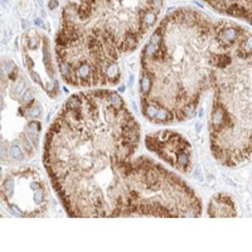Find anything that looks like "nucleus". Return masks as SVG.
Instances as JSON below:
<instances>
[{"mask_svg":"<svg viewBox=\"0 0 252 252\" xmlns=\"http://www.w3.org/2000/svg\"><path fill=\"white\" fill-rule=\"evenodd\" d=\"M42 107L34 89L13 61L1 63V161L19 164L35 155Z\"/></svg>","mask_w":252,"mask_h":252,"instance_id":"423d86ee","label":"nucleus"},{"mask_svg":"<svg viewBox=\"0 0 252 252\" xmlns=\"http://www.w3.org/2000/svg\"><path fill=\"white\" fill-rule=\"evenodd\" d=\"M24 66L31 78L38 83L51 98L60 94V82L56 72V64L52 60L51 44L42 32L28 29L20 42Z\"/></svg>","mask_w":252,"mask_h":252,"instance_id":"6e6552de","label":"nucleus"},{"mask_svg":"<svg viewBox=\"0 0 252 252\" xmlns=\"http://www.w3.org/2000/svg\"><path fill=\"white\" fill-rule=\"evenodd\" d=\"M216 13L240 19L252 27V0H202Z\"/></svg>","mask_w":252,"mask_h":252,"instance_id":"9d476101","label":"nucleus"},{"mask_svg":"<svg viewBox=\"0 0 252 252\" xmlns=\"http://www.w3.org/2000/svg\"><path fill=\"white\" fill-rule=\"evenodd\" d=\"M1 199L14 215L42 217L49 208L51 193L39 170L32 166H22L4 173Z\"/></svg>","mask_w":252,"mask_h":252,"instance_id":"0eeeda50","label":"nucleus"},{"mask_svg":"<svg viewBox=\"0 0 252 252\" xmlns=\"http://www.w3.org/2000/svg\"><path fill=\"white\" fill-rule=\"evenodd\" d=\"M146 149L181 174L193 169V148L187 138L175 130L165 129L150 132L145 136Z\"/></svg>","mask_w":252,"mask_h":252,"instance_id":"1a4fd4ad","label":"nucleus"},{"mask_svg":"<svg viewBox=\"0 0 252 252\" xmlns=\"http://www.w3.org/2000/svg\"><path fill=\"white\" fill-rule=\"evenodd\" d=\"M209 217H236L237 207L232 195L227 193H217L208 203Z\"/></svg>","mask_w":252,"mask_h":252,"instance_id":"9b49d317","label":"nucleus"},{"mask_svg":"<svg viewBox=\"0 0 252 252\" xmlns=\"http://www.w3.org/2000/svg\"><path fill=\"white\" fill-rule=\"evenodd\" d=\"M201 198L179 175L149 157H136L114 202L112 217H177L202 215Z\"/></svg>","mask_w":252,"mask_h":252,"instance_id":"39448f33","label":"nucleus"},{"mask_svg":"<svg viewBox=\"0 0 252 252\" xmlns=\"http://www.w3.org/2000/svg\"><path fill=\"white\" fill-rule=\"evenodd\" d=\"M233 22L181 6L159 22L140 55V109L157 125L194 118L218 67L246 32Z\"/></svg>","mask_w":252,"mask_h":252,"instance_id":"f03ea898","label":"nucleus"},{"mask_svg":"<svg viewBox=\"0 0 252 252\" xmlns=\"http://www.w3.org/2000/svg\"><path fill=\"white\" fill-rule=\"evenodd\" d=\"M164 0H75L63 6L55 61L73 89L112 87L120 61L139 48L158 23Z\"/></svg>","mask_w":252,"mask_h":252,"instance_id":"7ed1b4c3","label":"nucleus"},{"mask_svg":"<svg viewBox=\"0 0 252 252\" xmlns=\"http://www.w3.org/2000/svg\"><path fill=\"white\" fill-rule=\"evenodd\" d=\"M140 125L118 92L72 94L49 126L43 164L67 215L112 217L115 195L140 145Z\"/></svg>","mask_w":252,"mask_h":252,"instance_id":"f257e3e1","label":"nucleus"},{"mask_svg":"<svg viewBox=\"0 0 252 252\" xmlns=\"http://www.w3.org/2000/svg\"><path fill=\"white\" fill-rule=\"evenodd\" d=\"M209 114V148L227 168L252 160V31L213 76Z\"/></svg>","mask_w":252,"mask_h":252,"instance_id":"20e7f679","label":"nucleus"}]
</instances>
